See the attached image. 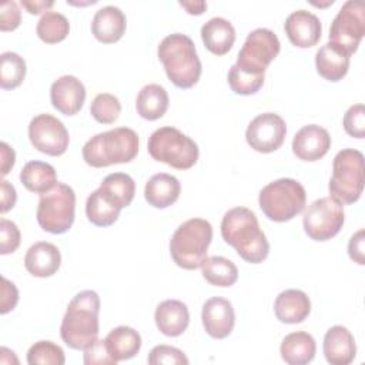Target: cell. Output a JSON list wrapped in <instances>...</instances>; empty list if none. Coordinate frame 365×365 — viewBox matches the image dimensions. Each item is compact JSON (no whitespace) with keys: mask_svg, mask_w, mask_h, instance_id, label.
<instances>
[{"mask_svg":"<svg viewBox=\"0 0 365 365\" xmlns=\"http://www.w3.org/2000/svg\"><path fill=\"white\" fill-rule=\"evenodd\" d=\"M281 43L277 34L269 29L252 30L238 56L237 63L228 71V84L235 94H255L264 84L265 70L278 56Z\"/></svg>","mask_w":365,"mask_h":365,"instance_id":"1","label":"cell"},{"mask_svg":"<svg viewBox=\"0 0 365 365\" xmlns=\"http://www.w3.org/2000/svg\"><path fill=\"white\" fill-rule=\"evenodd\" d=\"M221 235L250 264H259L268 257V240L259 228L257 215L247 207H234L224 214Z\"/></svg>","mask_w":365,"mask_h":365,"instance_id":"2","label":"cell"},{"mask_svg":"<svg viewBox=\"0 0 365 365\" xmlns=\"http://www.w3.org/2000/svg\"><path fill=\"white\" fill-rule=\"evenodd\" d=\"M100 297L96 291L78 292L68 304L60 327V336L71 349H86L98 336Z\"/></svg>","mask_w":365,"mask_h":365,"instance_id":"3","label":"cell"},{"mask_svg":"<svg viewBox=\"0 0 365 365\" xmlns=\"http://www.w3.org/2000/svg\"><path fill=\"white\" fill-rule=\"evenodd\" d=\"M168 80L178 88H191L201 77V61L194 41L182 34L173 33L164 37L157 48Z\"/></svg>","mask_w":365,"mask_h":365,"instance_id":"4","label":"cell"},{"mask_svg":"<svg viewBox=\"0 0 365 365\" xmlns=\"http://www.w3.org/2000/svg\"><path fill=\"white\" fill-rule=\"evenodd\" d=\"M138 153V135L133 128L117 127L91 137L81 150L86 164L103 168L130 163Z\"/></svg>","mask_w":365,"mask_h":365,"instance_id":"5","label":"cell"},{"mask_svg":"<svg viewBox=\"0 0 365 365\" xmlns=\"http://www.w3.org/2000/svg\"><path fill=\"white\" fill-rule=\"evenodd\" d=\"M212 240V225L204 218H190L174 231L170 240L173 261L184 269L201 268Z\"/></svg>","mask_w":365,"mask_h":365,"instance_id":"6","label":"cell"},{"mask_svg":"<svg viewBox=\"0 0 365 365\" xmlns=\"http://www.w3.org/2000/svg\"><path fill=\"white\" fill-rule=\"evenodd\" d=\"M258 202L268 220L285 222L304 210L307 192L299 181L294 178H278L259 191Z\"/></svg>","mask_w":365,"mask_h":365,"instance_id":"7","label":"cell"},{"mask_svg":"<svg viewBox=\"0 0 365 365\" xmlns=\"http://www.w3.org/2000/svg\"><path fill=\"white\" fill-rule=\"evenodd\" d=\"M148 154L175 170L191 168L200 155L198 145L178 128L165 125L157 128L148 138Z\"/></svg>","mask_w":365,"mask_h":365,"instance_id":"8","label":"cell"},{"mask_svg":"<svg viewBox=\"0 0 365 365\" xmlns=\"http://www.w3.org/2000/svg\"><path fill=\"white\" fill-rule=\"evenodd\" d=\"M329 197L341 204H354L364 190V154L354 148H344L332 163V175L328 184Z\"/></svg>","mask_w":365,"mask_h":365,"instance_id":"9","label":"cell"},{"mask_svg":"<svg viewBox=\"0 0 365 365\" xmlns=\"http://www.w3.org/2000/svg\"><path fill=\"white\" fill-rule=\"evenodd\" d=\"M74 214V190L64 182H57L48 192L41 194L36 217L41 230L50 234H64L71 228Z\"/></svg>","mask_w":365,"mask_h":365,"instance_id":"10","label":"cell"},{"mask_svg":"<svg viewBox=\"0 0 365 365\" xmlns=\"http://www.w3.org/2000/svg\"><path fill=\"white\" fill-rule=\"evenodd\" d=\"M344 221V205L332 197H322L308 205L304 212L302 225L311 240L328 241L341 231Z\"/></svg>","mask_w":365,"mask_h":365,"instance_id":"11","label":"cell"},{"mask_svg":"<svg viewBox=\"0 0 365 365\" xmlns=\"http://www.w3.org/2000/svg\"><path fill=\"white\" fill-rule=\"evenodd\" d=\"M365 34V6L359 0H348L334 17L329 43L342 48L349 57L358 50Z\"/></svg>","mask_w":365,"mask_h":365,"instance_id":"12","label":"cell"},{"mask_svg":"<svg viewBox=\"0 0 365 365\" xmlns=\"http://www.w3.org/2000/svg\"><path fill=\"white\" fill-rule=\"evenodd\" d=\"M31 145L43 154L57 157L68 148L70 137L66 125L51 114H38L29 124Z\"/></svg>","mask_w":365,"mask_h":365,"instance_id":"13","label":"cell"},{"mask_svg":"<svg viewBox=\"0 0 365 365\" xmlns=\"http://www.w3.org/2000/svg\"><path fill=\"white\" fill-rule=\"evenodd\" d=\"M287 135V124L277 113L258 114L247 127L245 140L258 153H272L278 150Z\"/></svg>","mask_w":365,"mask_h":365,"instance_id":"14","label":"cell"},{"mask_svg":"<svg viewBox=\"0 0 365 365\" xmlns=\"http://www.w3.org/2000/svg\"><path fill=\"white\" fill-rule=\"evenodd\" d=\"M201 319L205 332L215 339L227 338L235 324V312L232 304L222 297H212L202 305Z\"/></svg>","mask_w":365,"mask_h":365,"instance_id":"15","label":"cell"},{"mask_svg":"<svg viewBox=\"0 0 365 365\" xmlns=\"http://www.w3.org/2000/svg\"><path fill=\"white\" fill-rule=\"evenodd\" d=\"M284 30L288 40L299 48L315 46L322 34V26L318 16L304 9L295 10L287 17Z\"/></svg>","mask_w":365,"mask_h":365,"instance_id":"16","label":"cell"},{"mask_svg":"<svg viewBox=\"0 0 365 365\" xmlns=\"http://www.w3.org/2000/svg\"><path fill=\"white\" fill-rule=\"evenodd\" d=\"M50 100L53 107L61 114L74 115L84 104L86 87L74 76H61L50 87Z\"/></svg>","mask_w":365,"mask_h":365,"instance_id":"17","label":"cell"},{"mask_svg":"<svg viewBox=\"0 0 365 365\" xmlns=\"http://www.w3.org/2000/svg\"><path fill=\"white\" fill-rule=\"evenodd\" d=\"M331 148L329 133L318 125L308 124L297 131L292 140V153L302 161H317Z\"/></svg>","mask_w":365,"mask_h":365,"instance_id":"18","label":"cell"},{"mask_svg":"<svg viewBox=\"0 0 365 365\" xmlns=\"http://www.w3.org/2000/svg\"><path fill=\"white\" fill-rule=\"evenodd\" d=\"M61 265V254L58 248L47 241L34 242L26 252L24 267L37 278L54 275Z\"/></svg>","mask_w":365,"mask_h":365,"instance_id":"19","label":"cell"},{"mask_svg":"<svg viewBox=\"0 0 365 365\" xmlns=\"http://www.w3.org/2000/svg\"><path fill=\"white\" fill-rule=\"evenodd\" d=\"M324 355L331 365H348L356 355L354 335L342 325L331 327L324 336Z\"/></svg>","mask_w":365,"mask_h":365,"instance_id":"20","label":"cell"},{"mask_svg":"<svg viewBox=\"0 0 365 365\" xmlns=\"http://www.w3.org/2000/svg\"><path fill=\"white\" fill-rule=\"evenodd\" d=\"M127 27L125 14L115 6H104L98 9L91 21L93 36L104 44L118 41Z\"/></svg>","mask_w":365,"mask_h":365,"instance_id":"21","label":"cell"},{"mask_svg":"<svg viewBox=\"0 0 365 365\" xmlns=\"http://www.w3.org/2000/svg\"><path fill=\"white\" fill-rule=\"evenodd\" d=\"M154 319L161 334L165 336H180L190 324V312L184 302L165 299L157 305Z\"/></svg>","mask_w":365,"mask_h":365,"instance_id":"22","label":"cell"},{"mask_svg":"<svg viewBox=\"0 0 365 365\" xmlns=\"http://www.w3.org/2000/svg\"><path fill=\"white\" fill-rule=\"evenodd\" d=\"M274 312L279 322L299 324L311 312L309 297L301 289H285L275 298Z\"/></svg>","mask_w":365,"mask_h":365,"instance_id":"23","label":"cell"},{"mask_svg":"<svg viewBox=\"0 0 365 365\" xmlns=\"http://www.w3.org/2000/svg\"><path fill=\"white\" fill-rule=\"evenodd\" d=\"M181 192L180 181L167 173L154 174L145 184L144 198L154 208H167L173 205Z\"/></svg>","mask_w":365,"mask_h":365,"instance_id":"24","label":"cell"},{"mask_svg":"<svg viewBox=\"0 0 365 365\" xmlns=\"http://www.w3.org/2000/svg\"><path fill=\"white\" fill-rule=\"evenodd\" d=\"M318 74L328 81L342 80L349 68V56L332 43H325L315 54Z\"/></svg>","mask_w":365,"mask_h":365,"instance_id":"25","label":"cell"},{"mask_svg":"<svg viewBox=\"0 0 365 365\" xmlns=\"http://www.w3.org/2000/svg\"><path fill=\"white\" fill-rule=\"evenodd\" d=\"M201 38L208 51L224 56L234 46L235 29L227 19L212 17L201 27Z\"/></svg>","mask_w":365,"mask_h":365,"instance_id":"26","label":"cell"},{"mask_svg":"<svg viewBox=\"0 0 365 365\" xmlns=\"http://www.w3.org/2000/svg\"><path fill=\"white\" fill-rule=\"evenodd\" d=\"M101 197L117 210L128 207L135 194V182L125 173L108 174L97 188Z\"/></svg>","mask_w":365,"mask_h":365,"instance_id":"27","label":"cell"},{"mask_svg":"<svg viewBox=\"0 0 365 365\" xmlns=\"http://www.w3.org/2000/svg\"><path fill=\"white\" fill-rule=\"evenodd\" d=\"M281 358L289 365H305L311 362L317 352V344L311 334L297 331L288 334L279 346Z\"/></svg>","mask_w":365,"mask_h":365,"instance_id":"28","label":"cell"},{"mask_svg":"<svg viewBox=\"0 0 365 365\" xmlns=\"http://www.w3.org/2000/svg\"><path fill=\"white\" fill-rule=\"evenodd\" d=\"M104 344L113 359L120 362L131 359L138 354L141 348V336L134 328L120 325L107 334Z\"/></svg>","mask_w":365,"mask_h":365,"instance_id":"29","label":"cell"},{"mask_svg":"<svg viewBox=\"0 0 365 365\" xmlns=\"http://www.w3.org/2000/svg\"><path fill=\"white\" fill-rule=\"evenodd\" d=\"M168 103H170V98L165 88L160 84L151 83L144 86L138 91V96L135 100V110L141 118L154 121L161 118L165 114L168 108Z\"/></svg>","mask_w":365,"mask_h":365,"instance_id":"30","label":"cell"},{"mask_svg":"<svg viewBox=\"0 0 365 365\" xmlns=\"http://www.w3.org/2000/svg\"><path fill=\"white\" fill-rule=\"evenodd\" d=\"M21 184L34 194L48 192L58 181L56 170L44 161H29L20 171Z\"/></svg>","mask_w":365,"mask_h":365,"instance_id":"31","label":"cell"},{"mask_svg":"<svg viewBox=\"0 0 365 365\" xmlns=\"http://www.w3.org/2000/svg\"><path fill=\"white\" fill-rule=\"evenodd\" d=\"M201 269L205 281L214 287H231L238 279V269L235 264L221 255L207 257Z\"/></svg>","mask_w":365,"mask_h":365,"instance_id":"32","label":"cell"},{"mask_svg":"<svg viewBox=\"0 0 365 365\" xmlns=\"http://www.w3.org/2000/svg\"><path fill=\"white\" fill-rule=\"evenodd\" d=\"M68 31L70 23L67 17L53 10L44 13L36 26V33L38 38L47 44H56L63 41L68 36Z\"/></svg>","mask_w":365,"mask_h":365,"instance_id":"33","label":"cell"},{"mask_svg":"<svg viewBox=\"0 0 365 365\" xmlns=\"http://www.w3.org/2000/svg\"><path fill=\"white\" fill-rule=\"evenodd\" d=\"M26 61L13 51H4L0 56V86L3 90L19 87L26 77Z\"/></svg>","mask_w":365,"mask_h":365,"instance_id":"34","label":"cell"},{"mask_svg":"<svg viewBox=\"0 0 365 365\" xmlns=\"http://www.w3.org/2000/svg\"><path fill=\"white\" fill-rule=\"evenodd\" d=\"M120 210L110 205L98 192V190L93 191L86 202V215L88 221L97 227H110L118 218Z\"/></svg>","mask_w":365,"mask_h":365,"instance_id":"35","label":"cell"},{"mask_svg":"<svg viewBox=\"0 0 365 365\" xmlns=\"http://www.w3.org/2000/svg\"><path fill=\"white\" fill-rule=\"evenodd\" d=\"M27 362L30 365H63L66 362L61 346L51 341H38L27 351Z\"/></svg>","mask_w":365,"mask_h":365,"instance_id":"36","label":"cell"},{"mask_svg":"<svg viewBox=\"0 0 365 365\" xmlns=\"http://www.w3.org/2000/svg\"><path fill=\"white\" fill-rule=\"evenodd\" d=\"M90 113L96 121L101 124H113L121 113L120 100L110 93H100L91 101Z\"/></svg>","mask_w":365,"mask_h":365,"instance_id":"37","label":"cell"},{"mask_svg":"<svg viewBox=\"0 0 365 365\" xmlns=\"http://www.w3.org/2000/svg\"><path fill=\"white\" fill-rule=\"evenodd\" d=\"M148 364L150 365H160V364H174V365H187L188 358L185 354L170 345H157L150 351L148 355Z\"/></svg>","mask_w":365,"mask_h":365,"instance_id":"38","label":"cell"},{"mask_svg":"<svg viewBox=\"0 0 365 365\" xmlns=\"http://www.w3.org/2000/svg\"><path fill=\"white\" fill-rule=\"evenodd\" d=\"M345 131L355 138H364L365 137V107L364 104H355L351 106L346 113L344 114L342 120Z\"/></svg>","mask_w":365,"mask_h":365,"instance_id":"39","label":"cell"},{"mask_svg":"<svg viewBox=\"0 0 365 365\" xmlns=\"http://www.w3.org/2000/svg\"><path fill=\"white\" fill-rule=\"evenodd\" d=\"M20 230L13 221L6 218L0 220V254H13L20 245Z\"/></svg>","mask_w":365,"mask_h":365,"instance_id":"40","label":"cell"},{"mask_svg":"<svg viewBox=\"0 0 365 365\" xmlns=\"http://www.w3.org/2000/svg\"><path fill=\"white\" fill-rule=\"evenodd\" d=\"M84 364L86 365H115L117 362L108 354L107 346L103 339H97L88 348L84 349Z\"/></svg>","mask_w":365,"mask_h":365,"instance_id":"41","label":"cell"},{"mask_svg":"<svg viewBox=\"0 0 365 365\" xmlns=\"http://www.w3.org/2000/svg\"><path fill=\"white\" fill-rule=\"evenodd\" d=\"M21 11L16 1H4L0 6V30L13 31L20 26Z\"/></svg>","mask_w":365,"mask_h":365,"instance_id":"42","label":"cell"},{"mask_svg":"<svg viewBox=\"0 0 365 365\" xmlns=\"http://www.w3.org/2000/svg\"><path fill=\"white\" fill-rule=\"evenodd\" d=\"M19 301V291L16 285L9 281L6 277L1 278V302H0V312L4 315L14 309Z\"/></svg>","mask_w":365,"mask_h":365,"instance_id":"43","label":"cell"},{"mask_svg":"<svg viewBox=\"0 0 365 365\" xmlns=\"http://www.w3.org/2000/svg\"><path fill=\"white\" fill-rule=\"evenodd\" d=\"M364 244H365V231L364 230H359L356 231L349 242H348V254H349V258L359 264V265H364L365 264V257H364Z\"/></svg>","mask_w":365,"mask_h":365,"instance_id":"44","label":"cell"},{"mask_svg":"<svg viewBox=\"0 0 365 365\" xmlns=\"http://www.w3.org/2000/svg\"><path fill=\"white\" fill-rule=\"evenodd\" d=\"M0 211L1 214H6L10 211L17 200L16 188L6 180H1V188H0Z\"/></svg>","mask_w":365,"mask_h":365,"instance_id":"45","label":"cell"},{"mask_svg":"<svg viewBox=\"0 0 365 365\" xmlns=\"http://www.w3.org/2000/svg\"><path fill=\"white\" fill-rule=\"evenodd\" d=\"M0 151H1V175H7L9 171L13 168L14 161H16V153L14 150L7 144L1 143L0 144Z\"/></svg>","mask_w":365,"mask_h":365,"instance_id":"46","label":"cell"},{"mask_svg":"<svg viewBox=\"0 0 365 365\" xmlns=\"http://www.w3.org/2000/svg\"><path fill=\"white\" fill-rule=\"evenodd\" d=\"M20 4L30 13V14H40L43 11H48L50 7H53V0H21Z\"/></svg>","mask_w":365,"mask_h":365,"instance_id":"47","label":"cell"},{"mask_svg":"<svg viewBox=\"0 0 365 365\" xmlns=\"http://www.w3.org/2000/svg\"><path fill=\"white\" fill-rule=\"evenodd\" d=\"M178 4L184 7L188 14H195V16L202 14L207 9L205 1H178Z\"/></svg>","mask_w":365,"mask_h":365,"instance_id":"48","label":"cell"}]
</instances>
